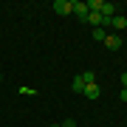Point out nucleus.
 Masks as SVG:
<instances>
[{"mask_svg":"<svg viewBox=\"0 0 127 127\" xmlns=\"http://www.w3.org/2000/svg\"><path fill=\"white\" fill-rule=\"evenodd\" d=\"M122 102H127V88H122Z\"/></svg>","mask_w":127,"mask_h":127,"instance_id":"nucleus-13","label":"nucleus"},{"mask_svg":"<svg viewBox=\"0 0 127 127\" xmlns=\"http://www.w3.org/2000/svg\"><path fill=\"white\" fill-rule=\"evenodd\" d=\"M82 79H85V85H88V82H96V73H93V71H85Z\"/></svg>","mask_w":127,"mask_h":127,"instance_id":"nucleus-10","label":"nucleus"},{"mask_svg":"<svg viewBox=\"0 0 127 127\" xmlns=\"http://www.w3.org/2000/svg\"><path fill=\"white\" fill-rule=\"evenodd\" d=\"M122 85H124V88H127V73H122Z\"/></svg>","mask_w":127,"mask_h":127,"instance_id":"nucleus-14","label":"nucleus"},{"mask_svg":"<svg viewBox=\"0 0 127 127\" xmlns=\"http://www.w3.org/2000/svg\"><path fill=\"white\" fill-rule=\"evenodd\" d=\"M62 127H76V122H73V119H65V122H62Z\"/></svg>","mask_w":127,"mask_h":127,"instance_id":"nucleus-12","label":"nucleus"},{"mask_svg":"<svg viewBox=\"0 0 127 127\" xmlns=\"http://www.w3.org/2000/svg\"><path fill=\"white\" fill-rule=\"evenodd\" d=\"M51 127H62V124H51Z\"/></svg>","mask_w":127,"mask_h":127,"instance_id":"nucleus-15","label":"nucleus"},{"mask_svg":"<svg viewBox=\"0 0 127 127\" xmlns=\"http://www.w3.org/2000/svg\"><path fill=\"white\" fill-rule=\"evenodd\" d=\"M54 11L62 14V17H65V14H71V0H54Z\"/></svg>","mask_w":127,"mask_h":127,"instance_id":"nucleus-4","label":"nucleus"},{"mask_svg":"<svg viewBox=\"0 0 127 127\" xmlns=\"http://www.w3.org/2000/svg\"><path fill=\"white\" fill-rule=\"evenodd\" d=\"M104 37H107V31H104V28H93V40L104 42Z\"/></svg>","mask_w":127,"mask_h":127,"instance_id":"nucleus-9","label":"nucleus"},{"mask_svg":"<svg viewBox=\"0 0 127 127\" xmlns=\"http://www.w3.org/2000/svg\"><path fill=\"white\" fill-rule=\"evenodd\" d=\"M82 23H91L93 28H99V26H102V14H99V11H88V17L82 20Z\"/></svg>","mask_w":127,"mask_h":127,"instance_id":"nucleus-5","label":"nucleus"},{"mask_svg":"<svg viewBox=\"0 0 127 127\" xmlns=\"http://www.w3.org/2000/svg\"><path fill=\"white\" fill-rule=\"evenodd\" d=\"M20 93H23V96H34L37 91H34V88H28V85H26V88H20Z\"/></svg>","mask_w":127,"mask_h":127,"instance_id":"nucleus-11","label":"nucleus"},{"mask_svg":"<svg viewBox=\"0 0 127 127\" xmlns=\"http://www.w3.org/2000/svg\"><path fill=\"white\" fill-rule=\"evenodd\" d=\"M71 11L76 14L79 20H85V17H88V3H82V0H71Z\"/></svg>","mask_w":127,"mask_h":127,"instance_id":"nucleus-1","label":"nucleus"},{"mask_svg":"<svg viewBox=\"0 0 127 127\" xmlns=\"http://www.w3.org/2000/svg\"><path fill=\"white\" fill-rule=\"evenodd\" d=\"M0 82H3V76H0Z\"/></svg>","mask_w":127,"mask_h":127,"instance_id":"nucleus-16","label":"nucleus"},{"mask_svg":"<svg viewBox=\"0 0 127 127\" xmlns=\"http://www.w3.org/2000/svg\"><path fill=\"white\" fill-rule=\"evenodd\" d=\"M99 14H102V17H116V6L104 0V3H102V11H99Z\"/></svg>","mask_w":127,"mask_h":127,"instance_id":"nucleus-6","label":"nucleus"},{"mask_svg":"<svg viewBox=\"0 0 127 127\" xmlns=\"http://www.w3.org/2000/svg\"><path fill=\"white\" fill-rule=\"evenodd\" d=\"M104 45H107L110 51H119V48H122V37H119V34H107V37H104Z\"/></svg>","mask_w":127,"mask_h":127,"instance_id":"nucleus-3","label":"nucleus"},{"mask_svg":"<svg viewBox=\"0 0 127 127\" xmlns=\"http://www.w3.org/2000/svg\"><path fill=\"white\" fill-rule=\"evenodd\" d=\"M110 28H116V31H124V28H127V17L116 14V17H113V26H110Z\"/></svg>","mask_w":127,"mask_h":127,"instance_id":"nucleus-7","label":"nucleus"},{"mask_svg":"<svg viewBox=\"0 0 127 127\" xmlns=\"http://www.w3.org/2000/svg\"><path fill=\"white\" fill-rule=\"evenodd\" d=\"M82 93H85V99H99V96H102V88L96 85V82H88Z\"/></svg>","mask_w":127,"mask_h":127,"instance_id":"nucleus-2","label":"nucleus"},{"mask_svg":"<svg viewBox=\"0 0 127 127\" xmlns=\"http://www.w3.org/2000/svg\"><path fill=\"white\" fill-rule=\"evenodd\" d=\"M73 93H82V91H85V79H82V73H79V76H73Z\"/></svg>","mask_w":127,"mask_h":127,"instance_id":"nucleus-8","label":"nucleus"}]
</instances>
